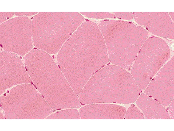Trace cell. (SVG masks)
<instances>
[{
  "mask_svg": "<svg viewBox=\"0 0 174 131\" xmlns=\"http://www.w3.org/2000/svg\"><path fill=\"white\" fill-rule=\"evenodd\" d=\"M58 67L73 90L81 91L90 78L108 63L106 44L98 26L84 22L64 43Z\"/></svg>",
  "mask_w": 174,
  "mask_h": 131,
  "instance_id": "obj_1",
  "label": "cell"
},
{
  "mask_svg": "<svg viewBox=\"0 0 174 131\" xmlns=\"http://www.w3.org/2000/svg\"><path fill=\"white\" fill-rule=\"evenodd\" d=\"M140 89L125 69L109 65L90 78L79 94V99L82 105L102 103L130 104L138 98Z\"/></svg>",
  "mask_w": 174,
  "mask_h": 131,
  "instance_id": "obj_2",
  "label": "cell"
},
{
  "mask_svg": "<svg viewBox=\"0 0 174 131\" xmlns=\"http://www.w3.org/2000/svg\"><path fill=\"white\" fill-rule=\"evenodd\" d=\"M104 40L109 60L113 65L130 70L148 38L147 31L130 22L104 20L98 25Z\"/></svg>",
  "mask_w": 174,
  "mask_h": 131,
  "instance_id": "obj_3",
  "label": "cell"
},
{
  "mask_svg": "<svg viewBox=\"0 0 174 131\" xmlns=\"http://www.w3.org/2000/svg\"><path fill=\"white\" fill-rule=\"evenodd\" d=\"M78 12H41L32 22L33 44L37 49L55 54L83 22Z\"/></svg>",
  "mask_w": 174,
  "mask_h": 131,
  "instance_id": "obj_4",
  "label": "cell"
},
{
  "mask_svg": "<svg viewBox=\"0 0 174 131\" xmlns=\"http://www.w3.org/2000/svg\"><path fill=\"white\" fill-rule=\"evenodd\" d=\"M170 56L169 48L163 40L154 36L147 38L140 50L131 70V74L140 89L146 88Z\"/></svg>",
  "mask_w": 174,
  "mask_h": 131,
  "instance_id": "obj_5",
  "label": "cell"
},
{
  "mask_svg": "<svg viewBox=\"0 0 174 131\" xmlns=\"http://www.w3.org/2000/svg\"><path fill=\"white\" fill-rule=\"evenodd\" d=\"M23 59L29 75L42 95L57 90L65 79L52 58L44 51L34 48Z\"/></svg>",
  "mask_w": 174,
  "mask_h": 131,
  "instance_id": "obj_6",
  "label": "cell"
},
{
  "mask_svg": "<svg viewBox=\"0 0 174 131\" xmlns=\"http://www.w3.org/2000/svg\"><path fill=\"white\" fill-rule=\"evenodd\" d=\"M32 22L27 17H15L0 25V44L5 51L24 55L32 48Z\"/></svg>",
  "mask_w": 174,
  "mask_h": 131,
  "instance_id": "obj_7",
  "label": "cell"
},
{
  "mask_svg": "<svg viewBox=\"0 0 174 131\" xmlns=\"http://www.w3.org/2000/svg\"><path fill=\"white\" fill-rule=\"evenodd\" d=\"M145 89V94L164 106L169 105L174 98V56L160 70Z\"/></svg>",
  "mask_w": 174,
  "mask_h": 131,
  "instance_id": "obj_8",
  "label": "cell"
},
{
  "mask_svg": "<svg viewBox=\"0 0 174 131\" xmlns=\"http://www.w3.org/2000/svg\"><path fill=\"white\" fill-rule=\"evenodd\" d=\"M0 58L1 93L14 85L30 82L26 69L17 55L4 50L0 52Z\"/></svg>",
  "mask_w": 174,
  "mask_h": 131,
  "instance_id": "obj_9",
  "label": "cell"
},
{
  "mask_svg": "<svg viewBox=\"0 0 174 131\" xmlns=\"http://www.w3.org/2000/svg\"><path fill=\"white\" fill-rule=\"evenodd\" d=\"M135 21L151 33L164 38L174 39V25L167 12H133Z\"/></svg>",
  "mask_w": 174,
  "mask_h": 131,
  "instance_id": "obj_10",
  "label": "cell"
},
{
  "mask_svg": "<svg viewBox=\"0 0 174 131\" xmlns=\"http://www.w3.org/2000/svg\"><path fill=\"white\" fill-rule=\"evenodd\" d=\"M126 112L124 107L112 104H89L79 110L81 119H123Z\"/></svg>",
  "mask_w": 174,
  "mask_h": 131,
  "instance_id": "obj_11",
  "label": "cell"
},
{
  "mask_svg": "<svg viewBox=\"0 0 174 131\" xmlns=\"http://www.w3.org/2000/svg\"><path fill=\"white\" fill-rule=\"evenodd\" d=\"M136 103L146 119H171L164 106L145 93L140 95Z\"/></svg>",
  "mask_w": 174,
  "mask_h": 131,
  "instance_id": "obj_12",
  "label": "cell"
},
{
  "mask_svg": "<svg viewBox=\"0 0 174 131\" xmlns=\"http://www.w3.org/2000/svg\"><path fill=\"white\" fill-rule=\"evenodd\" d=\"M47 119H80L79 110L71 108L59 111L48 117Z\"/></svg>",
  "mask_w": 174,
  "mask_h": 131,
  "instance_id": "obj_13",
  "label": "cell"
},
{
  "mask_svg": "<svg viewBox=\"0 0 174 131\" xmlns=\"http://www.w3.org/2000/svg\"><path fill=\"white\" fill-rule=\"evenodd\" d=\"M125 118L126 119H144V116L142 113L134 105L128 108Z\"/></svg>",
  "mask_w": 174,
  "mask_h": 131,
  "instance_id": "obj_14",
  "label": "cell"
},
{
  "mask_svg": "<svg viewBox=\"0 0 174 131\" xmlns=\"http://www.w3.org/2000/svg\"><path fill=\"white\" fill-rule=\"evenodd\" d=\"M88 17L96 18H115L114 15L108 12H80Z\"/></svg>",
  "mask_w": 174,
  "mask_h": 131,
  "instance_id": "obj_15",
  "label": "cell"
},
{
  "mask_svg": "<svg viewBox=\"0 0 174 131\" xmlns=\"http://www.w3.org/2000/svg\"><path fill=\"white\" fill-rule=\"evenodd\" d=\"M114 15L118 18L130 20L133 18V14L131 12H114Z\"/></svg>",
  "mask_w": 174,
  "mask_h": 131,
  "instance_id": "obj_16",
  "label": "cell"
},
{
  "mask_svg": "<svg viewBox=\"0 0 174 131\" xmlns=\"http://www.w3.org/2000/svg\"><path fill=\"white\" fill-rule=\"evenodd\" d=\"M14 15V12H0V24L9 19L12 17Z\"/></svg>",
  "mask_w": 174,
  "mask_h": 131,
  "instance_id": "obj_17",
  "label": "cell"
},
{
  "mask_svg": "<svg viewBox=\"0 0 174 131\" xmlns=\"http://www.w3.org/2000/svg\"><path fill=\"white\" fill-rule=\"evenodd\" d=\"M38 13L37 12H15L14 14L16 16H29L35 15Z\"/></svg>",
  "mask_w": 174,
  "mask_h": 131,
  "instance_id": "obj_18",
  "label": "cell"
},
{
  "mask_svg": "<svg viewBox=\"0 0 174 131\" xmlns=\"http://www.w3.org/2000/svg\"><path fill=\"white\" fill-rule=\"evenodd\" d=\"M169 106L170 116L171 119H174V98L170 104Z\"/></svg>",
  "mask_w": 174,
  "mask_h": 131,
  "instance_id": "obj_19",
  "label": "cell"
},
{
  "mask_svg": "<svg viewBox=\"0 0 174 131\" xmlns=\"http://www.w3.org/2000/svg\"><path fill=\"white\" fill-rule=\"evenodd\" d=\"M174 12H169V14L171 17L172 18L173 21L174 22Z\"/></svg>",
  "mask_w": 174,
  "mask_h": 131,
  "instance_id": "obj_20",
  "label": "cell"
},
{
  "mask_svg": "<svg viewBox=\"0 0 174 131\" xmlns=\"http://www.w3.org/2000/svg\"><path fill=\"white\" fill-rule=\"evenodd\" d=\"M4 96H6V94H5H5H4Z\"/></svg>",
  "mask_w": 174,
  "mask_h": 131,
  "instance_id": "obj_21",
  "label": "cell"
}]
</instances>
